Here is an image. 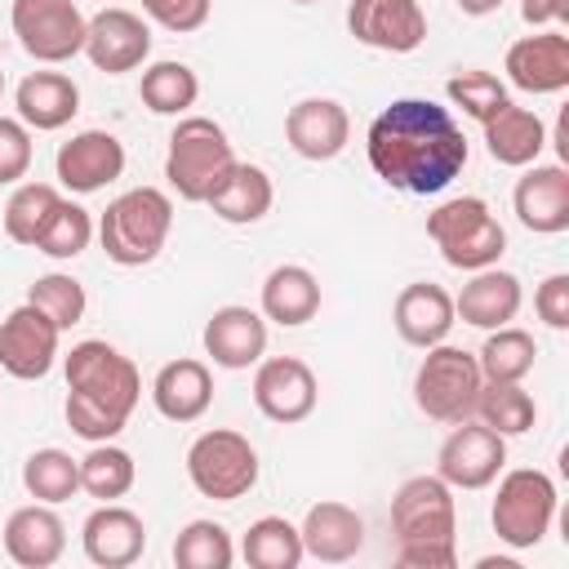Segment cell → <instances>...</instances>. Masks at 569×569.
<instances>
[{"mask_svg":"<svg viewBox=\"0 0 569 569\" xmlns=\"http://www.w3.org/2000/svg\"><path fill=\"white\" fill-rule=\"evenodd\" d=\"M31 129L18 116H0V187H18L31 169Z\"/></svg>","mask_w":569,"mask_h":569,"instance_id":"obj_42","label":"cell"},{"mask_svg":"<svg viewBox=\"0 0 569 569\" xmlns=\"http://www.w3.org/2000/svg\"><path fill=\"white\" fill-rule=\"evenodd\" d=\"M391 325H396V333H400L409 347L427 351V347L445 342L449 329L458 325V316H453V293L440 289V284H431V280H413V284H405V289L396 293V302H391Z\"/></svg>","mask_w":569,"mask_h":569,"instance_id":"obj_22","label":"cell"},{"mask_svg":"<svg viewBox=\"0 0 569 569\" xmlns=\"http://www.w3.org/2000/svg\"><path fill=\"white\" fill-rule=\"evenodd\" d=\"M502 467H507V436H498L480 418L453 422V431L436 453V476L449 489H489Z\"/></svg>","mask_w":569,"mask_h":569,"instance_id":"obj_11","label":"cell"},{"mask_svg":"<svg viewBox=\"0 0 569 569\" xmlns=\"http://www.w3.org/2000/svg\"><path fill=\"white\" fill-rule=\"evenodd\" d=\"M258 311L280 325V329H298L307 320H316L320 311V280L302 267V262H280L267 271L262 280V298H258Z\"/></svg>","mask_w":569,"mask_h":569,"instance_id":"obj_29","label":"cell"},{"mask_svg":"<svg viewBox=\"0 0 569 569\" xmlns=\"http://www.w3.org/2000/svg\"><path fill=\"white\" fill-rule=\"evenodd\" d=\"M231 560H236V542L218 520H187L173 538L178 569H231Z\"/></svg>","mask_w":569,"mask_h":569,"instance_id":"obj_38","label":"cell"},{"mask_svg":"<svg viewBox=\"0 0 569 569\" xmlns=\"http://www.w3.org/2000/svg\"><path fill=\"white\" fill-rule=\"evenodd\" d=\"M93 236H98L93 213H89L84 204H76V200L62 196V204L53 209V218H49L44 236L36 240V249H40L44 258H53V262H71V258H80V253L89 249Z\"/></svg>","mask_w":569,"mask_h":569,"instance_id":"obj_39","label":"cell"},{"mask_svg":"<svg viewBox=\"0 0 569 569\" xmlns=\"http://www.w3.org/2000/svg\"><path fill=\"white\" fill-rule=\"evenodd\" d=\"M84 58L107 71V76H124V71H138L147 58H151V27L142 13L133 9H120V4H107L89 18L84 27Z\"/></svg>","mask_w":569,"mask_h":569,"instance_id":"obj_14","label":"cell"},{"mask_svg":"<svg viewBox=\"0 0 569 569\" xmlns=\"http://www.w3.org/2000/svg\"><path fill=\"white\" fill-rule=\"evenodd\" d=\"M120 173H124V142L107 129H80L53 156V178L76 196H93Z\"/></svg>","mask_w":569,"mask_h":569,"instance_id":"obj_17","label":"cell"},{"mask_svg":"<svg viewBox=\"0 0 569 569\" xmlns=\"http://www.w3.org/2000/svg\"><path fill=\"white\" fill-rule=\"evenodd\" d=\"M0 98H4V71H0Z\"/></svg>","mask_w":569,"mask_h":569,"instance_id":"obj_47","label":"cell"},{"mask_svg":"<svg viewBox=\"0 0 569 569\" xmlns=\"http://www.w3.org/2000/svg\"><path fill=\"white\" fill-rule=\"evenodd\" d=\"M507 84L520 93H565L569 89V36L560 27H538L533 36H520L516 44H507L502 58Z\"/></svg>","mask_w":569,"mask_h":569,"instance_id":"obj_15","label":"cell"},{"mask_svg":"<svg viewBox=\"0 0 569 569\" xmlns=\"http://www.w3.org/2000/svg\"><path fill=\"white\" fill-rule=\"evenodd\" d=\"M316 400H320V382H316L307 360L262 356L253 365V405L267 422H280V427L307 422L316 413Z\"/></svg>","mask_w":569,"mask_h":569,"instance_id":"obj_12","label":"cell"},{"mask_svg":"<svg viewBox=\"0 0 569 569\" xmlns=\"http://www.w3.org/2000/svg\"><path fill=\"white\" fill-rule=\"evenodd\" d=\"M58 347H62V329L31 302L13 307L0 320V369L18 382L49 378V369L58 365Z\"/></svg>","mask_w":569,"mask_h":569,"instance_id":"obj_13","label":"cell"},{"mask_svg":"<svg viewBox=\"0 0 569 569\" xmlns=\"http://www.w3.org/2000/svg\"><path fill=\"white\" fill-rule=\"evenodd\" d=\"M62 204V191L53 182H18L4 200V236L13 244H27L36 249V240L44 236L53 209Z\"/></svg>","mask_w":569,"mask_h":569,"instance_id":"obj_34","label":"cell"},{"mask_svg":"<svg viewBox=\"0 0 569 569\" xmlns=\"http://www.w3.org/2000/svg\"><path fill=\"white\" fill-rule=\"evenodd\" d=\"M138 480V467H133V453L120 449L116 440H98L89 445V453L80 458V489L98 502H120Z\"/></svg>","mask_w":569,"mask_h":569,"instance_id":"obj_35","label":"cell"},{"mask_svg":"<svg viewBox=\"0 0 569 569\" xmlns=\"http://www.w3.org/2000/svg\"><path fill=\"white\" fill-rule=\"evenodd\" d=\"M62 373H67V405H62L67 427L89 445L116 440L142 400L138 365L111 342L84 338L62 356Z\"/></svg>","mask_w":569,"mask_h":569,"instance_id":"obj_2","label":"cell"},{"mask_svg":"<svg viewBox=\"0 0 569 569\" xmlns=\"http://www.w3.org/2000/svg\"><path fill=\"white\" fill-rule=\"evenodd\" d=\"M200 342L218 369H253L267 356V316L253 307L227 302L204 320Z\"/></svg>","mask_w":569,"mask_h":569,"instance_id":"obj_21","label":"cell"},{"mask_svg":"<svg viewBox=\"0 0 569 569\" xmlns=\"http://www.w3.org/2000/svg\"><path fill=\"white\" fill-rule=\"evenodd\" d=\"M427 236L453 271H485L498 267L507 249V231L480 196H453L427 213Z\"/></svg>","mask_w":569,"mask_h":569,"instance_id":"obj_6","label":"cell"},{"mask_svg":"<svg viewBox=\"0 0 569 569\" xmlns=\"http://www.w3.org/2000/svg\"><path fill=\"white\" fill-rule=\"evenodd\" d=\"M533 311H538V320H542L547 329H556V333L569 329V276H565V271L547 276V280L533 289Z\"/></svg>","mask_w":569,"mask_h":569,"instance_id":"obj_44","label":"cell"},{"mask_svg":"<svg viewBox=\"0 0 569 569\" xmlns=\"http://www.w3.org/2000/svg\"><path fill=\"white\" fill-rule=\"evenodd\" d=\"M480 129H485V151H489V160H498V164H507V169L533 164V160L542 156V147H547V124H542V116L529 111V107H516V102H507V107H502L498 116H489Z\"/></svg>","mask_w":569,"mask_h":569,"instance_id":"obj_30","label":"cell"},{"mask_svg":"<svg viewBox=\"0 0 569 569\" xmlns=\"http://www.w3.org/2000/svg\"><path fill=\"white\" fill-rule=\"evenodd\" d=\"M4 551L22 569H49L67 551V525L49 502H27L4 520Z\"/></svg>","mask_w":569,"mask_h":569,"instance_id":"obj_24","label":"cell"},{"mask_svg":"<svg viewBox=\"0 0 569 569\" xmlns=\"http://www.w3.org/2000/svg\"><path fill=\"white\" fill-rule=\"evenodd\" d=\"M471 418H480L498 436H525L538 422V405L520 382H485L480 396H476Z\"/></svg>","mask_w":569,"mask_h":569,"instance_id":"obj_37","label":"cell"},{"mask_svg":"<svg viewBox=\"0 0 569 569\" xmlns=\"http://www.w3.org/2000/svg\"><path fill=\"white\" fill-rule=\"evenodd\" d=\"M169 231H173V200L160 187H129L98 218L102 253L116 267H147V262H156L164 240H169Z\"/></svg>","mask_w":569,"mask_h":569,"instance_id":"obj_4","label":"cell"},{"mask_svg":"<svg viewBox=\"0 0 569 569\" xmlns=\"http://www.w3.org/2000/svg\"><path fill=\"white\" fill-rule=\"evenodd\" d=\"M231 164H236V151H231V138L218 120L178 116V124L169 133V151H164V178L178 191V200L204 204Z\"/></svg>","mask_w":569,"mask_h":569,"instance_id":"obj_5","label":"cell"},{"mask_svg":"<svg viewBox=\"0 0 569 569\" xmlns=\"http://www.w3.org/2000/svg\"><path fill=\"white\" fill-rule=\"evenodd\" d=\"M27 302L31 307H40L62 333L67 329H76L80 320H84V311H89V293H84V284L71 276V271H49V276H36L31 280V289H27Z\"/></svg>","mask_w":569,"mask_h":569,"instance_id":"obj_40","label":"cell"},{"mask_svg":"<svg viewBox=\"0 0 569 569\" xmlns=\"http://www.w3.org/2000/svg\"><path fill=\"white\" fill-rule=\"evenodd\" d=\"M258 449L249 445V436L231 431V427H209L191 440L187 449V480L200 498L213 502H236L258 485Z\"/></svg>","mask_w":569,"mask_h":569,"instance_id":"obj_9","label":"cell"},{"mask_svg":"<svg viewBox=\"0 0 569 569\" xmlns=\"http://www.w3.org/2000/svg\"><path fill=\"white\" fill-rule=\"evenodd\" d=\"M151 405L169 422L204 418V409L213 405V373H209V365L196 360V356H178V360L160 365V373L151 378Z\"/></svg>","mask_w":569,"mask_h":569,"instance_id":"obj_25","label":"cell"},{"mask_svg":"<svg viewBox=\"0 0 569 569\" xmlns=\"http://www.w3.org/2000/svg\"><path fill=\"white\" fill-rule=\"evenodd\" d=\"M556 480L538 467H516V471H498V493L489 507L493 533L498 542H507L511 551H529L538 547L551 525H556Z\"/></svg>","mask_w":569,"mask_h":569,"instance_id":"obj_7","label":"cell"},{"mask_svg":"<svg viewBox=\"0 0 569 569\" xmlns=\"http://www.w3.org/2000/svg\"><path fill=\"white\" fill-rule=\"evenodd\" d=\"M13 107H18V120L36 133H53L62 124L76 120L80 111V84L62 71H31L18 80L13 89Z\"/></svg>","mask_w":569,"mask_h":569,"instance_id":"obj_27","label":"cell"},{"mask_svg":"<svg viewBox=\"0 0 569 569\" xmlns=\"http://www.w3.org/2000/svg\"><path fill=\"white\" fill-rule=\"evenodd\" d=\"M138 98L156 116H187L196 107V98H200V76L178 58H160V62L142 67Z\"/></svg>","mask_w":569,"mask_h":569,"instance_id":"obj_31","label":"cell"},{"mask_svg":"<svg viewBox=\"0 0 569 569\" xmlns=\"http://www.w3.org/2000/svg\"><path fill=\"white\" fill-rule=\"evenodd\" d=\"M293 4H316V0H293Z\"/></svg>","mask_w":569,"mask_h":569,"instance_id":"obj_48","label":"cell"},{"mask_svg":"<svg viewBox=\"0 0 569 569\" xmlns=\"http://www.w3.org/2000/svg\"><path fill=\"white\" fill-rule=\"evenodd\" d=\"M284 142L302 160H333L351 142V116L338 98H302L284 111Z\"/></svg>","mask_w":569,"mask_h":569,"instance_id":"obj_20","label":"cell"},{"mask_svg":"<svg viewBox=\"0 0 569 569\" xmlns=\"http://www.w3.org/2000/svg\"><path fill=\"white\" fill-rule=\"evenodd\" d=\"M9 27H13L22 53H31L44 67H58V62H71L76 53H84L89 18L80 13L76 0H13Z\"/></svg>","mask_w":569,"mask_h":569,"instance_id":"obj_10","label":"cell"},{"mask_svg":"<svg viewBox=\"0 0 569 569\" xmlns=\"http://www.w3.org/2000/svg\"><path fill=\"white\" fill-rule=\"evenodd\" d=\"M213 209V218L231 222V227H249V222H262L276 204V187H271V173L262 164H249V160H236L227 169V178L213 187V196L204 200Z\"/></svg>","mask_w":569,"mask_h":569,"instance_id":"obj_28","label":"cell"},{"mask_svg":"<svg viewBox=\"0 0 569 569\" xmlns=\"http://www.w3.org/2000/svg\"><path fill=\"white\" fill-rule=\"evenodd\" d=\"M80 547L98 569H129L147 551V525L120 502H98L80 525Z\"/></svg>","mask_w":569,"mask_h":569,"instance_id":"obj_19","label":"cell"},{"mask_svg":"<svg viewBox=\"0 0 569 569\" xmlns=\"http://www.w3.org/2000/svg\"><path fill=\"white\" fill-rule=\"evenodd\" d=\"M298 533H302V551L311 560H320V565L356 560L360 547H365V520H360V511L347 507V502H333V498L307 507Z\"/></svg>","mask_w":569,"mask_h":569,"instance_id":"obj_26","label":"cell"},{"mask_svg":"<svg viewBox=\"0 0 569 569\" xmlns=\"http://www.w3.org/2000/svg\"><path fill=\"white\" fill-rule=\"evenodd\" d=\"M142 13L164 27V31H178V36H191L209 22L213 13V0H142Z\"/></svg>","mask_w":569,"mask_h":569,"instance_id":"obj_43","label":"cell"},{"mask_svg":"<svg viewBox=\"0 0 569 569\" xmlns=\"http://www.w3.org/2000/svg\"><path fill=\"white\" fill-rule=\"evenodd\" d=\"M480 387H485V378H480L476 351L436 342V347H427V356L418 360V373H413V405H418L431 422L453 427V422L471 418Z\"/></svg>","mask_w":569,"mask_h":569,"instance_id":"obj_8","label":"cell"},{"mask_svg":"<svg viewBox=\"0 0 569 569\" xmlns=\"http://www.w3.org/2000/svg\"><path fill=\"white\" fill-rule=\"evenodd\" d=\"M445 93H449V102H453V107H462V116H471L476 124H485L489 116H498V111L511 102L507 84H502L493 71H480V67L449 76Z\"/></svg>","mask_w":569,"mask_h":569,"instance_id":"obj_41","label":"cell"},{"mask_svg":"<svg viewBox=\"0 0 569 569\" xmlns=\"http://www.w3.org/2000/svg\"><path fill=\"white\" fill-rule=\"evenodd\" d=\"M22 489L36 498V502H67L80 493V458H71L67 449H36L27 462H22Z\"/></svg>","mask_w":569,"mask_h":569,"instance_id":"obj_36","label":"cell"},{"mask_svg":"<svg viewBox=\"0 0 569 569\" xmlns=\"http://www.w3.org/2000/svg\"><path fill=\"white\" fill-rule=\"evenodd\" d=\"M240 556L253 569H298L307 560L302 533L284 516H258L240 538Z\"/></svg>","mask_w":569,"mask_h":569,"instance_id":"obj_33","label":"cell"},{"mask_svg":"<svg viewBox=\"0 0 569 569\" xmlns=\"http://www.w3.org/2000/svg\"><path fill=\"white\" fill-rule=\"evenodd\" d=\"M507 0H458V9L467 13V18H489V13H498Z\"/></svg>","mask_w":569,"mask_h":569,"instance_id":"obj_46","label":"cell"},{"mask_svg":"<svg viewBox=\"0 0 569 569\" xmlns=\"http://www.w3.org/2000/svg\"><path fill=\"white\" fill-rule=\"evenodd\" d=\"M369 169L405 196H440L467 169V133L449 107L431 98L387 102L365 133Z\"/></svg>","mask_w":569,"mask_h":569,"instance_id":"obj_1","label":"cell"},{"mask_svg":"<svg viewBox=\"0 0 569 569\" xmlns=\"http://www.w3.org/2000/svg\"><path fill=\"white\" fill-rule=\"evenodd\" d=\"M520 302H525V289H520V276L516 271H502V267H485V271H471V280L458 289L453 298V316L471 329H502L520 316Z\"/></svg>","mask_w":569,"mask_h":569,"instance_id":"obj_23","label":"cell"},{"mask_svg":"<svg viewBox=\"0 0 569 569\" xmlns=\"http://www.w3.org/2000/svg\"><path fill=\"white\" fill-rule=\"evenodd\" d=\"M511 209L525 231L533 236H560L569 231V169L556 164H525L511 191Z\"/></svg>","mask_w":569,"mask_h":569,"instance_id":"obj_18","label":"cell"},{"mask_svg":"<svg viewBox=\"0 0 569 569\" xmlns=\"http://www.w3.org/2000/svg\"><path fill=\"white\" fill-rule=\"evenodd\" d=\"M396 560L405 569H453L458 565V502L440 476H409L391 498Z\"/></svg>","mask_w":569,"mask_h":569,"instance_id":"obj_3","label":"cell"},{"mask_svg":"<svg viewBox=\"0 0 569 569\" xmlns=\"http://www.w3.org/2000/svg\"><path fill=\"white\" fill-rule=\"evenodd\" d=\"M347 31L382 53H413L427 40V13L418 0H351Z\"/></svg>","mask_w":569,"mask_h":569,"instance_id":"obj_16","label":"cell"},{"mask_svg":"<svg viewBox=\"0 0 569 569\" xmlns=\"http://www.w3.org/2000/svg\"><path fill=\"white\" fill-rule=\"evenodd\" d=\"M565 13H569V0H520V18H525L533 31L565 22Z\"/></svg>","mask_w":569,"mask_h":569,"instance_id":"obj_45","label":"cell"},{"mask_svg":"<svg viewBox=\"0 0 569 569\" xmlns=\"http://www.w3.org/2000/svg\"><path fill=\"white\" fill-rule=\"evenodd\" d=\"M476 365L485 382H525L538 365V342L529 329H516V325L489 329L485 347L476 351Z\"/></svg>","mask_w":569,"mask_h":569,"instance_id":"obj_32","label":"cell"}]
</instances>
